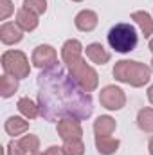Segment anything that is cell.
I'll use <instances>...</instances> for the list:
<instances>
[{
    "mask_svg": "<svg viewBox=\"0 0 153 155\" xmlns=\"http://www.w3.org/2000/svg\"><path fill=\"white\" fill-rule=\"evenodd\" d=\"M40 116L45 121L58 119H88L94 112V101L70 72L61 65H54L40 72L38 79Z\"/></svg>",
    "mask_w": 153,
    "mask_h": 155,
    "instance_id": "cell-1",
    "label": "cell"
},
{
    "mask_svg": "<svg viewBox=\"0 0 153 155\" xmlns=\"http://www.w3.org/2000/svg\"><path fill=\"white\" fill-rule=\"evenodd\" d=\"M114 78L117 81L132 85V87H144L151 78V69L141 61L121 60L114 67Z\"/></svg>",
    "mask_w": 153,
    "mask_h": 155,
    "instance_id": "cell-2",
    "label": "cell"
},
{
    "mask_svg": "<svg viewBox=\"0 0 153 155\" xmlns=\"http://www.w3.org/2000/svg\"><path fill=\"white\" fill-rule=\"evenodd\" d=\"M108 43L115 52H130L137 47L139 36L132 24H117L108 31Z\"/></svg>",
    "mask_w": 153,
    "mask_h": 155,
    "instance_id": "cell-3",
    "label": "cell"
},
{
    "mask_svg": "<svg viewBox=\"0 0 153 155\" xmlns=\"http://www.w3.org/2000/svg\"><path fill=\"white\" fill-rule=\"evenodd\" d=\"M67 67H69L70 74L74 76V79H76L86 92H94V90L97 88V83H99L97 72H96L81 56L76 58V60H72L70 63H67Z\"/></svg>",
    "mask_w": 153,
    "mask_h": 155,
    "instance_id": "cell-4",
    "label": "cell"
},
{
    "mask_svg": "<svg viewBox=\"0 0 153 155\" xmlns=\"http://www.w3.org/2000/svg\"><path fill=\"white\" fill-rule=\"evenodd\" d=\"M2 67L5 71V74L13 78H27L31 72L29 67V60L22 51H5L2 54Z\"/></svg>",
    "mask_w": 153,
    "mask_h": 155,
    "instance_id": "cell-5",
    "label": "cell"
},
{
    "mask_svg": "<svg viewBox=\"0 0 153 155\" xmlns=\"http://www.w3.org/2000/svg\"><path fill=\"white\" fill-rule=\"evenodd\" d=\"M99 101L108 110H121L126 105V96H124L122 88H119L115 85H108L99 92Z\"/></svg>",
    "mask_w": 153,
    "mask_h": 155,
    "instance_id": "cell-6",
    "label": "cell"
},
{
    "mask_svg": "<svg viewBox=\"0 0 153 155\" xmlns=\"http://www.w3.org/2000/svg\"><path fill=\"white\" fill-rule=\"evenodd\" d=\"M33 65L41 69V71L58 65V54H56L54 47H50V45H38L34 49V52H33Z\"/></svg>",
    "mask_w": 153,
    "mask_h": 155,
    "instance_id": "cell-7",
    "label": "cell"
},
{
    "mask_svg": "<svg viewBox=\"0 0 153 155\" xmlns=\"http://www.w3.org/2000/svg\"><path fill=\"white\" fill-rule=\"evenodd\" d=\"M58 135L63 141H74V139H81L83 135V128L79 124L77 119L67 117V119H60L58 121Z\"/></svg>",
    "mask_w": 153,
    "mask_h": 155,
    "instance_id": "cell-8",
    "label": "cell"
},
{
    "mask_svg": "<svg viewBox=\"0 0 153 155\" xmlns=\"http://www.w3.org/2000/svg\"><path fill=\"white\" fill-rule=\"evenodd\" d=\"M22 33H24V31L20 29L18 24H15V22H5V24H2V27H0V40H2V43H5V45H13V43H18L20 40L24 38Z\"/></svg>",
    "mask_w": 153,
    "mask_h": 155,
    "instance_id": "cell-9",
    "label": "cell"
},
{
    "mask_svg": "<svg viewBox=\"0 0 153 155\" xmlns=\"http://www.w3.org/2000/svg\"><path fill=\"white\" fill-rule=\"evenodd\" d=\"M97 15L94 13V11H90V9H83V11H79L76 15V18H74V24H76V27L79 31H83V33H90V31H94L96 27H97Z\"/></svg>",
    "mask_w": 153,
    "mask_h": 155,
    "instance_id": "cell-10",
    "label": "cell"
},
{
    "mask_svg": "<svg viewBox=\"0 0 153 155\" xmlns=\"http://www.w3.org/2000/svg\"><path fill=\"white\" fill-rule=\"evenodd\" d=\"M16 24L20 25L22 31H34L38 27V15L25 9V7H22L16 13Z\"/></svg>",
    "mask_w": 153,
    "mask_h": 155,
    "instance_id": "cell-11",
    "label": "cell"
},
{
    "mask_svg": "<svg viewBox=\"0 0 153 155\" xmlns=\"http://www.w3.org/2000/svg\"><path fill=\"white\" fill-rule=\"evenodd\" d=\"M86 58H88L92 63L105 65V63L110 61V52H108L101 43H90V45H86Z\"/></svg>",
    "mask_w": 153,
    "mask_h": 155,
    "instance_id": "cell-12",
    "label": "cell"
},
{
    "mask_svg": "<svg viewBox=\"0 0 153 155\" xmlns=\"http://www.w3.org/2000/svg\"><path fill=\"white\" fill-rule=\"evenodd\" d=\"M81 52H83V45H81L79 40H67V41L63 43V47H61V60H63V63L67 65V63H70L72 60L79 58Z\"/></svg>",
    "mask_w": 153,
    "mask_h": 155,
    "instance_id": "cell-13",
    "label": "cell"
},
{
    "mask_svg": "<svg viewBox=\"0 0 153 155\" xmlns=\"http://www.w3.org/2000/svg\"><path fill=\"white\" fill-rule=\"evenodd\" d=\"M132 20L139 25V29L144 35V38H150L153 35V20L150 16V13H146V11H133L132 13Z\"/></svg>",
    "mask_w": 153,
    "mask_h": 155,
    "instance_id": "cell-14",
    "label": "cell"
},
{
    "mask_svg": "<svg viewBox=\"0 0 153 155\" xmlns=\"http://www.w3.org/2000/svg\"><path fill=\"white\" fill-rule=\"evenodd\" d=\"M4 128H5V134H7V135H13V137H15V135H22V134H25V132L29 130V121H25V119H22V117L11 116L5 121Z\"/></svg>",
    "mask_w": 153,
    "mask_h": 155,
    "instance_id": "cell-15",
    "label": "cell"
},
{
    "mask_svg": "<svg viewBox=\"0 0 153 155\" xmlns=\"http://www.w3.org/2000/svg\"><path fill=\"white\" fill-rule=\"evenodd\" d=\"M96 148L101 155H114L119 148V139L110 135H96Z\"/></svg>",
    "mask_w": 153,
    "mask_h": 155,
    "instance_id": "cell-16",
    "label": "cell"
},
{
    "mask_svg": "<svg viewBox=\"0 0 153 155\" xmlns=\"http://www.w3.org/2000/svg\"><path fill=\"white\" fill-rule=\"evenodd\" d=\"M115 119L110 116H99L94 121V132L96 135H112L115 132Z\"/></svg>",
    "mask_w": 153,
    "mask_h": 155,
    "instance_id": "cell-17",
    "label": "cell"
},
{
    "mask_svg": "<svg viewBox=\"0 0 153 155\" xmlns=\"http://www.w3.org/2000/svg\"><path fill=\"white\" fill-rule=\"evenodd\" d=\"M18 90V78H13L9 74H4L0 78V96L2 97H11Z\"/></svg>",
    "mask_w": 153,
    "mask_h": 155,
    "instance_id": "cell-18",
    "label": "cell"
},
{
    "mask_svg": "<svg viewBox=\"0 0 153 155\" xmlns=\"http://www.w3.org/2000/svg\"><path fill=\"white\" fill-rule=\"evenodd\" d=\"M18 110H20V114L24 117H27V119H34L36 116H40V107L38 105H34L29 97H22V99H18Z\"/></svg>",
    "mask_w": 153,
    "mask_h": 155,
    "instance_id": "cell-19",
    "label": "cell"
},
{
    "mask_svg": "<svg viewBox=\"0 0 153 155\" xmlns=\"http://www.w3.org/2000/svg\"><path fill=\"white\" fill-rule=\"evenodd\" d=\"M137 124H139V128L142 132L153 134V108H142V110H139Z\"/></svg>",
    "mask_w": 153,
    "mask_h": 155,
    "instance_id": "cell-20",
    "label": "cell"
},
{
    "mask_svg": "<svg viewBox=\"0 0 153 155\" xmlns=\"http://www.w3.org/2000/svg\"><path fill=\"white\" fill-rule=\"evenodd\" d=\"M18 144H20V148L25 152V153L33 155L34 152H38L40 150V139L36 135H33V134H29V135H24L20 141H18Z\"/></svg>",
    "mask_w": 153,
    "mask_h": 155,
    "instance_id": "cell-21",
    "label": "cell"
},
{
    "mask_svg": "<svg viewBox=\"0 0 153 155\" xmlns=\"http://www.w3.org/2000/svg\"><path fill=\"white\" fill-rule=\"evenodd\" d=\"M63 155H85V144L81 139L65 141L63 144Z\"/></svg>",
    "mask_w": 153,
    "mask_h": 155,
    "instance_id": "cell-22",
    "label": "cell"
},
{
    "mask_svg": "<svg viewBox=\"0 0 153 155\" xmlns=\"http://www.w3.org/2000/svg\"><path fill=\"white\" fill-rule=\"evenodd\" d=\"M24 7L36 15H43L47 11V0H24Z\"/></svg>",
    "mask_w": 153,
    "mask_h": 155,
    "instance_id": "cell-23",
    "label": "cell"
},
{
    "mask_svg": "<svg viewBox=\"0 0 153 155\" xmlns=\"http://www.w3.org/2000/svg\"><path fill=\"white\" fill-rule=\"evenodd\" d=\"M13 11H15V7H13L11 0H0V20L9 18Z\"/></svg>",
    "mask_w": 153,
    "mask_h": 155,
    "instance_id": "cell-24",
    "label": "cell"
},
{
    "mask_svg": "<svg viewBox=\"0 0 153 155\" xmlns=\"http://www.w3.org/2000/svg\"><path fill=\"white\" fill-rule=\"evenodd\" d=\"M7 155H27V153L20 148V144H18V143L11 141V143L7 144Z\"/></svg>",
    "mask_w": 153,
    "mask_h": 155,
    "instance_id": "cell-25",
    "label": "cell"
},
{
    "mask_svg": "<svg viewBox=\"0 0 153 155\" xmlns=\"http://www.w3.org/2000/svg\"><path fill=\"white\" fill-rule=\"evenodd\" d=\"M45 153L47 155H63V148H60V146H50Z\"/></svg>",
    "mask_w": 153,
    "mask_h": 155,
    "instance_id": "cell-26",
    "label": "cell"
},
{
    "mask_svg": "<svg viewBox=\"0 0 153 155\" xmlns=\"http://www.w3.org/2000/svg\"><path fill=\"white\" fill-rule=\"evenodd\" d=\"M148 99H150V103L153 105V85L148 88Z\"/></svg>",
    "mask_w": 153,
    "mask_h": 155,
    "instance_id": "cell-27",
    "label": "cell"
},
{
    "mask_svg": "<svg viewBox=\"0 0 153 155\" xmlns=\"http://www.w3.org/2000/svg\"><path fill=\"white\" fill-rule=\"evenodd\" d=\"M148 150H150V155H153V137L150 139V144H148Z\"/></svg>",
    "mask_w": 153,
    "mask_h": 155,
    "instance_id": "cell-28",
    "label": "cell"
},
{
    "mask_svg": "<svg viewBox=\"0 0 153 155\" xmlns=\"http://www.w3.org/2000/svg\"><path fill=\"white\" fill-rule=\"evenodd\" d=\"M150 49H151V52H153V38L150 40Z\"/></svg>",
    "mask_w": 153,
    "mask_h": 155,
    "instance_id": "cell-29",
    "label": "cell"
},
{
    "mask_svg": "<svg viewBox=\"0 0 153 155\" xmlns=\"http://www.w3.org/2000/svg\"><path fill=\"white\" fill-rule=\"evenodd\" d=\"M33 155H47V153H41V152H34Z\"/></svg>",
    "mask_w": 153,
    "mask_h": 155,
    "instance_id": "cell-30",
    "label": "cell"
},
{
    "mask_svg": "<svg viewBox=\"0 0 153 155\" xmlns=\"http://www.w3.org/2000/svg\"><path fill=\"white\" fill-rule=\"evenodd\" d=\"M151 71H153V60H151Z\"/></svg>",
    "mask_w": 153,
    "mask_h": 155,
    "instance_id": "cell-31",
    "label": "cell"
},
{
    "mask_svg": "<svg viewBox=\"0 0 153 155\" xmlns=\"http://www.w3.org/2000/svg\"><path fill=\"white\" fill-rule=\"evenodd\" d=\"M72 2H81V0H72Z\"/></svg>",
    "mask_w": 153,
    "mask_h": 155,
    "instance_id": "cell-32",
    "label": "cell"
}]
</instances>
